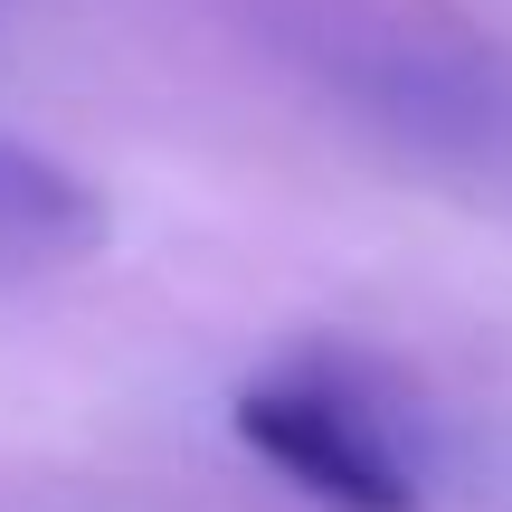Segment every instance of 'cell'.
<instances>
[{
    "label": "cell",
    "instance_id": "obj_1",
    "mask_svg": "<svg viewBox=\"0 0 512 512\" xmlns=\"http://www.w3.org/2000/svg\"><path fill=\"white\" fill-rule=\"evenodd\" d=\"M238 437L275 465L285 484H304L323 512H418L427 475L408 418L332 351H294L266 380L238 389Z\"/></svg>",
    "mask_w": 512,
    "mask_h": 512
},
{
    "label": "cell",
    "instance_id": "obj_2",
    "mask_svg": "<svg viewBox=\"0 0 512 512\" xmlns=\"http://www.w3.org/2000/svg\"><path fill=\"white\" fill-rule=\"evenodd\" d=\"M95 247H105V200L67 162H48L38 143L0 133V285L57 275Z\"/></svg>",
    "mask_w": 512,
    "mask_h": 512
}]
</instances>
